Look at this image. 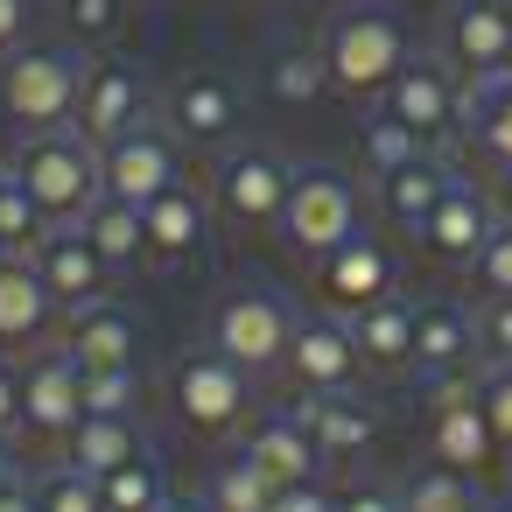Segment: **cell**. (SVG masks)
Returning <instances> with one entry per match:
<instances>
[{
    "mask_svg": "<svg viewBox=\"0 0 512 512\" xmlns=\"http://www.w3.org/2000/svg\"><path fill=\"white\" fill-rule=\"evenodd\" d=\"M316 50H323L330 92H344V99H386V85L414 57L407 22L393 8H379V0H351V8H337V22L323 29Z\"/></svg>",
    "mask_w": 512,
    "mask_h": 512,
    "instance_id": "6da1fadb",
    "label": "cell"
},
{
    "mask_svg": "<svg viewBox=\"0 0 512 512\" xmlns=\"http://www.w3.org/2000/svg\"><path fill=\"white\" fill-rule=\"evenodd\" d=\"M8 176L43 204V218H50V225H78V218L106 197V183H99V148H92L78 127L29 134V141L15 148Z\"/></svg>",
    "mask_w": 512,
    "mask_h": 512,
    "instance_id": "7a4b0ae2",
    "label": "cell"
},
{
    "mask_svg": "<svg viewBox=\"0 0 512 512\" xmlns=\"http://www.w3.org/2000/svg\"><path fill=\"white\" fill-rule=\"evenodd\" d=\"M78 92H85V57L64 50V43H22L8 57V71H0V106H8V120L29 127V134L71 127Z\"/></svg>",
    "mask_w": 512,
    "mask_h": 512,
    "instance_id": "3957f363",
    "label": "cell"
},
{
    "mask_svg": "<svg viewBox=\"0 0 512 512\" xmlns=\"http://www.w3.org/2000/svg\"><path fill=\"white\" fill-rule=\"evenodd\" d=\"M428 456L442 470H463V477H491L498 470V435L484 421V400H477V365L470 372H442L428 379Z\"/></svg>",
    "mask_w": 512,
    "mask_h": 512,
    "instance_id": "277c9868",
    "label": "cell"
},
{
    "mask_svg": "<svg viewBox=\"0 0 512 512\" xmlns=\"http://www.w3.org/2000/svg\"><path fill=\"white\" fill-rule=\"evenodd\" d=\"M169 400H176L183 428H197V435H239L246 414H253V372L232 365L225 351H190L169 372Z\"/></svg>",
    "mask_w": 512,
    "mask_h": 512,
    "instance_id": "5b68a950",
    "label": "cell"
},
{
    "mask_svg": "<svg viewBox=\"0 0 512 512\" xmlns=\"http://www.w3.org/2000/svg\"><path fill=\"white\" fill-rule=\"evenodd\" d=\"M288 337H295V309L274 288H232L211 316V351H225L246 372H274L288 358Z\"/></svg>",
    "mask_w": 512,
    "mask_h": 512,
    "instance_id": "8992f818",
    "label": "cell"
},
{
    "mask_svg": "<svg viewBox=\"0 0 512 512\" xmlns=\"http://www.w3.org/2000/svg\"><path fill=\"white\" fill-rule=\"evenodd\" d=\"M386 113L421 141V148H435V141H449L456 127H463V78H456V64L435 50H414L407 64H400V78L386 85Z\"/></svg>",
    "mask_w": 512,
    "mask_h": 512,
    "instance_id": "52a82bcc",
    "label": "cell"
},
{
    "mask_svg": "<svg viewBox=\"0 0 512 512\" xmlns=\"http://www.w3.org/2000/svg\"><path fill=\"white\" fill-rule=\"evenodd\" d=\"M99 183L120 204H155L169 183H183V141L162 120H141V127H127L120 141L99 148Z\"/></svg>",
    "mask_w": 512,
    "mask_h": 512,
    "instance_id": "ba28073f",
    "label": "cell"
},
{
    "mask_svg": "<svg viewBox=\"0 0 512 512\" xmlns=\"http://www.w3.org/2000/svg\"><path fill=\"white\" fill-rule=\"evenodd\" d=\"M358 232V190L337 169H295L288 211H281V239L309 260H323L330 246H344Z\"/></svg>",
    "mask_w": 512,
    "mask_h": 512,
    "instance_id": "9c48e42d",
    "label": "cell"
},
{
    "mask_svg": "<svg viewBox=\"0 0 512 512\" xmlns=\"http://www.w3.org/2000/svg\"><path fill=\"white\" fill-rule=\"evenodd\" d=\"M288 190H295V169H288V155H274V148H232V155L218 162V176H211V204H218L232 225H246V232L281 225Z\"/></svg>",
    "mask_w": 512,
    "mask_h": 512,
    "instance_id": "30bf717a",
    "label": "cell"
},
{
    "mask_svg": "<svg viewBox=\"0 0 512 512\" xmlns=\"http://www.w3.org/2000/svg\"><path fill=\"white\" fill-rule=\"evenodd\" d=\"M141 120H155L148 78H141L127 57H99V64H85V92H78L71 127H78L92 148H106V141H120V134L141 127Z\"/></svg>",
    "mask_w": 512,
    "mask_h": 512,
    "instance_id": "8fae6325",
    "label": "cell"
},
{
    "mask_svg": "<svg viewBox=\"0 0 512 512\" xmlns=\"http://www.w3.org/2000/svg\"><path fill=\"white\" fill-rule=\"evenodd\" d=\"M239 113H246V99L225 71H183L162 92V127L190 148H225L239 134Z\"/></svg>",
    "mask_w": 512,
    "mask_h": 512,
    "instance_id": "7c38bea8",
    "label": "cell"
},
{
    "mask_svg": "<svg viewBox=\"0 0 512 512\" xmlns=\"http://www.w3.org/2000/svg\"><path fill=\"white\" fill-rule=\"evenodd\" d=\"M302 393H351L358 386V344H351V316L323 309V316H295V337H288V358Z\"/></svg>",
    "mask_w": 512,
    "mask_h": 512,
    "instance_id": "4fadbf2b",
    "label": "cell"
},
{
    "mask_svg": "<svg viewBox=\"0 0 512 512\" xmlns=\"http://www.w3.org/2000/svg\"><path fill=\"white\" fill-rule=\"evenodd\" d=\"M442 57L456 64V78L512 71V15H505V0H449L442 8Z\"/></svg>",
    "mask_w": 512,
    "mask_h": 512,
    "instance_id": "5bb4252c",
    "label": "cell"
},
{
    "mask_svg": "<svg viewBox=\"0 0 512 512\" xmlns=\"http://www.w3.org/2000/svg\"><path fill=\"white\" fill-rule=\"evenodd\" d=\"M505 218H498V204L477 190V183H463V176H449V190H442V204L428 211V225L414 232L421 239V253L435 260V267H470L477 253H484V239L498 232Z\"/></svg>",
    "mask_w": 512,
    "mask_h": 512,
    "instance_id": "9a60e30c",
    "label": "cell"
},
{
    "mask_svg": "<svg viewBox=\"0 0 512 512\" xmlns=\"http://www.w3.org/2000/svg\"><path fill=\"white\" fill-rule=\"evenodd\" d=\"M85 421V365L71 351H43L22 365V428L43 442H71Z\"/></svg>",
    "mask_w": 512,
    "mask_h": 512,
    "instance_id": "2e32d148",
    "label": "cell"
},
{
    "mask_svg": "<svg viewBox=\"0 0 512 512\" xmlns=\"http://www.w3.org/2000/svg\"><path fill=\"white\" fill-rule=\"evenodd\" d=\"M29 260H36V274H43V288H50L57 309H92V302H106L113 267H106V253L85 239V225H50Z\"/></svg>",
    "mask_w": 512,
    "mask_h": 512,
    "instance_id": "e0dca14e",
    "label": "cell"
},
{
    "mask_svg": "<svg viewBox=\"0 0 512 512\" xmlns=\"http://www.w3.org/2000/svg\"><path fill=\"white\" fill-rule=\"evenodd\" d=\"M393 253L372 239V232H351L344 246H330L323 260H316V288H323V302L337 309V316H358V309H372V302H386L393 295Z\"/></svg>",
    "mask_w": 512,
    "mask_h": 512,
    "instance_id": "ac0fdd59",
    "label": "cell"
},
{
    "mask_svg": "<svg viewBox=\"0 0 512 512\" xmlns=\"http://www.w3.org/2000/svg\"><path fill=\"white\" fill-rule=\"evenodd\" d=\"M302 428L316 435L323 463H358V456H372V442H379V414H372L358 393H309V400H302Z\"/></svg>",
    "mask_w": 512,
    "mask_h": 512,
    "instance_id": "d6986e66",
    "label": "cell"
},
{
    "mask_svg": "<svg viewBox=\"0 0 512 512\" xmlns=\"http://www.w3.org/2000/svg\"><path fill=\"white\" fill-rule=\"evenodd\" d=\"M239 456L260 463V470L274 477V491H281V484H309V477L323 470V449H316V435L302 428V414H267V421H253L246 442H239Z\"/></svg>",
    "mask_w": 512,
    "mask_h": 512,
    "instance_id": "ffe728a7",
    "label": "cell"
},
{
    "mask_svg": "<svg viewBox=\"0 0 512 512\" xmlns=\"http://www.w3.org/2000/svg\"><path fill=\"white\" fill-rule=\"evenodd\" d=\"M351 344H358V365L379 372V379L414 372V302L386 295V302L358 309V316H351Z\"/></svg>",
    "mask_w": 512,
    "mask_h": 512,
    "instance_id": "44dd1931",
    "label": "cell"
},
{
    "mask_svg": "<svg viewBox=\"0 0 512 512\" xmlns=\"http://www.w3.org/2000/svg\"><path fill=\"white\" fill-rule=\"evenodd\" d=\"M477 365V323L456 302H414V372H470Z\"/></svg>",
    "mask_w": 512,
    "mask_h": 512,
    "instance_id": "7402d4cb",
    "label": "cell"
},
{
    "mask_svg": "<svg viewBox=\"0 0 512 512\" xmlns=\"http://www.w3.org/2000/svg\"><path fill=\"white\" fill-rule=\"evenodd\" d=\"M64 351H71L85 372H99V365H134V358H141V323H134L120 302L71 309V337H64Z\"/></svg>",
    "mask_w": 512,
    "mask_h": 512,
    "instance_id": "603a6c76",
    "label": "cell"
},
{
    "mask_svg": "<svg viewBox=\"0 0 512 512\" xmlns=\"http://www.w3.org/2000/svg\"><path fill=\"white\" fill-rule=\"evenodd\" d=\"M372 183H379V211H386L400 232H421L428 211H435L442 190H449V162L428 148V155H414V162H400V169H386V176H372Z\"/></svg>",
    "mask_w": 512,
    "mask_h": 512,
    "instance_id": "cb8c5ba5",
    "label": "cell"
},
{
    "mask_svg": "<svg viewBox=\"0 0 512 512\" xmlns=\"http://www.w3.org/2000/svg\"><path fill=\"white\" fill-rule=\"evenodd\" d=\"M141 225H148V253L155 260H190L211 232V204L190 190V183H169L155 204H141Z\"/></svg>",
    "mask_w": 512,
    "mask_h": 512,
    "instance_id": "d4e9b609",
    "label": "cell"
},
{
    "mask_svg": "<svg viewBox=\"0 0 512 512\" xmlns=\"http://www.w3.org/2000/svg\"><path fill=\"white\" fill-rule=\"evenodd\" d=\"M50 316H57V302H50L36 260L8 253L0 260V344H36L50 330Z\"/></svg>",
    "mask_w": 512,
    "mask_h": 512,
    "instance_id": "484cf974",
    "label": "cell"
},
{
    "mask_svg": "<svg viewBox=\"0 0 512 512\" xmlns=\"http://www.w3.org/2000/svg\"><path fill=\"white\" fill-rule=\"evenodd\" d=\"M463 134L477 141V155H491L498 169H512V71L463 78Z\"/></svg>",
    "mask_w": 512,
    "mask_h": 512,
    "instance_id": "4316f807",
    "label": "cell"
},
{
    "mask_svg": "<svg viewBox=\"0 0 512 512\" xmlns=\"http://www.w3.org/2000/svg\"><path fill=\"white\" fill-rule=\"evenodd\" d=\"M134 456H141L134 414H85V421L71 428V442H64V463H78V470H92V477L134 463Z\"/></svg>",
    "mask_w": 512,
    "mask_h": 512,
    "instance_id": "83f0119b",
    "label": "cell"
},
{
    "mask_svg": "<svg viewBox=\"0 0 512 512\" xmlns=\"http://www.w3.org/2000/svg\"><path fill=\"white\" fill-rule=\"evenodd\" d=\"M78 225H85V239L106 253V267H113V274H127V267H141V260H148V225H141V204L99 197Z\"/></svg>",
    "mask_w": 512,
    "mask_h": 512,
    "instance_id": "f1b7e54d",
    "label": "cell"
},
{
    "mask_svg": "<svg viewBox=\"0 0 512 512\" xmlns=\"http://www.w3.org/2000/svg\"><path fill=\"white\" fill-rule=\"evenodd\" d=\"M204 505H211V512H267V505H274V477H267L260 463L232 456V463H218V470H211Z\"/></svg>",
    "mask_w": 512,
    "mask_h": 512,
    "instance_id": "f546056e",
    "label": "cell"
},
{
    "mask_svg": "<svg viewBox=\"0 0 512 512\" xmlns=\"http://www.w3.org/2000/svg\"><path fill=\"white\" fill-rule=\"evenodd\" d=\"M267 92H274L281 106H316V99L330 92V71H323V50H309V43H295V50H281V57L267 64Z\"/></svg>",
    "mask_w": 512,
    "mask_h": 512,
    "instance_id": "4dcf8cb0",
    "label": "cell"
},
{
    "mask_svg": "<svg viewBox=\"0 0 512 512\" xmlns=\"http://www.w3.org/2000/svg\"><path fill=\"white\" fill-rule=\"evenodd\" d=\"M400 512H484V498H477V484L463 477V470H414L407 477V491H400Z\"/></svg>",
    "mask_w": 512,
    "mask_h": 512,
    "instance_id": "1f68e13d",
    "label": "cell"
},
{
    "mask_svg": "<svg viewBox=\"0 0 512 512\" xmlns=\"http://www.w3.org/2000/svg\"><path fill=\"white\" fill-rule=\"evenodd\" d=\"M162 498H169V484H162V470L148 456H134V463H120V470L99 477V505L106 512H155Z\"/></svg>",
    "mask_w": 512,
    "mask_h": 512,
    "instance_id": "d6a6232c",
    "label": "cell"
},
{
    "mask_svg": "<svg viewBox=\"0 0 512 512\" xmlns=\"http://www.w3.org/2000/svg\"><path fill=\"white\" fill-rule=\"evenodd\" d=\"M43 232H50V218H43V204L15 183V176H0V253H36L43 246Z\"/></svg>",
    "mask_w": 512,
    "mask_h": 512,
    "instance_id": "836d02e7",
    "label": "cell"
},
{
    "mask_svg": "<svg viewBox=\"0 0 512 512\" xmlns=\"http://www.w3.org/2000/svg\"><path fill=\"white\" fill-rule=\"evenodd\" d=\"M36 498H43V512H106L99 505V477L78 470V463H50L36 477Z\"/></svg>",
    "mask_w": 512,
    "mask_h": 512,
    "instance_id": "e575fe53",
    "label": "cell"
},
{
    "mask_svg": "<svg viewBox=\"0 0 512 512\" xmlns=\"http://www.w3.org/2000/svg\"><path fill=\"white\" fill-rule=\"evenodd\" d=\"M414 155H428V148H421V141H414V134L379 106V113L365 120V169H372V176H386V169H400V162H414Z\"/></svg>",
    "mask_w": 512,
    "mask_h": 512,
    "instance_id": "d590c367",
    "label": "cell"
},
{
    "mask_svg": "<svg viewBox=\"0 0 512 512\" xmlns=\"http://www.w3.org/2000/svg\"><path fill=\"white\" fill-rule=\"evenodd\" d=\"M470 323H477V365H512V295H484Z\"/></svg>",
    "mask_w": 512,
    "mask_h": 512,
    "instance_id": "8d00e7d4",
    "label": "cell"
},
{
    "mask_svg": "<svg viewBox=\"0 0 512 512\" xmlns=\"http://www.w3.org/2000/svg\"><path fill=\"white\" fill-rule=\"evenodd\" d=\"M134 400H141L134 365H99V372H85V414H134Z\"/></svg>",
    "mask_w": 512,
    "mask_h": 512,
    "instance_id": "74e56055",
    "label": "cell"
},
{
    "mask_svg": "<svg viewBox=\"0 0 512 512\" xmlns=\"http://www.w3.org/2000/svg\"><path fill=\"white\" fill-rule=\"evenodd\" d=\"M477 400H484V421H491L498 449L512 456V365H477Z\"/></svg>",
    "mask_w": 512,
    "mask_h": 512,
    "instance_id": "f35d334b",
    "label": "cell"
},
{
    "mask_svg": "<svg viewBox=\"0 0 512 512\" xmlns=\"http://www.w3.org/2000/svg\"><path fill=\"white\" fill-rule=\"evenodd\" d=\"M470 281H477V295H512V218L484 239V253L470 260Z\"/></svg>",
    "mask_w": 512,
    "mask_h": 512,
    "instance_id": "ab89813d",
    "label": "cell"
},
{
    "mask_svg": "<svg viewBox=\"0 0 512 512\" xmlns=\"http://www.w3.org/2000/svg\"><path fill=\"white\" fill-rule=\"evenodd\" d=\"M120 15H127V0H64V22L78 43H106L120 29Z\"/></svg>",
    "mask_w": 512,
    "mask_h": 512,
    "instance_id": "60d3db41",
    "label": "cell"
},
{
    "mask_svg": "<svg viewBox=\"0 0 512 512\" xmlns=\"http://www.w3.org/2000/svg\"><path fill=\"white\" fill-rule=\"evenodd\" d=\"M267 512H337V498H330V491H323V484L309 477V484H281Z\"/></svg>",
    "mask_w": 512,
    "mask_h": 512,
    "instance_id": "b9f144b4",
    "label": "cell"
},
{
    "mask_svg": "<svg viewBox=\"0 0 512 512\" xmlns=\"http://www.w3.org/2000/svg\"><path fill=\"white\" fill-rule=\"evenodd\" d=\"M22 428V365L0 358V442H8Z\"/></svg>",
    "mask_w": 512,
    "mask_h": 512,
    "instance_id": "7bdbcfd3",
    "label": "cell"
},
{
    "mask_svg": "<svg viewBox=\"0 0 512 512\" xmlns=\"http://www.w3.org/2000/svg\"><path fill=\"white\" fill-rule=\"evenodd\" d=\"M337 512H400V491H386V484H351V491L337 498Z\"/></svg>",
    "mask_w": 512,
    "mask_h": 512,
    "instance_id": "ee69618b",
    "label": "cell"
},
{
    "mask_svg": "<svg viewBox=\"0 0 512 512\" xmlns=\"http://www.w3.org/2000/svg\"><path fill=\"white\" fill-rule=\"evenodd\" d=\"M29 43V0H0V57H15Z\"/></svg>",
    "mask_w": 512,
    "mask_h": 512,
    "instance_id": "f6af8a7d",
    "label": "cell"
},
{
    "mask_svg": "<svg viewBox=\"0 0 512 512\" xmlns=\"http://www.w3.org/2000/svg\"><path fill=\"white\" fill-rule=\"evenodd\" d=\"M0 512H43V498H36V477H15V484H0Z\"/></svg>",
    "mask_w": 512,
    "mask_h": 512,
    "instance_id": "bcb514c9",
    "label": "cell"
},
{
    "mask_svg": "<svg viewBox=\"0 0 512 512\" xmlns=\"http://www.w3.org/2000/svg\"><path fill=\"white\" fill-rule=\"evenodd\" d=\"M498 218H512V169H498Z\"/></svg>",
    "mask_w": 512,
    "mask_h": 512,
    "instance_id": "7dc6e473",
    "label": "cell"
},
{
    "mask_svg": "<svg viewBox=\"0 0 512 512\" xmlns=\"http://www.w3.org/2000/svg\"><path fill=\"white\" fill-rule=\"evenodd\" d=\"M155 512H211V505H204V498H162Z\"/></svg>",
    "mask_w": 512,
    "mask_h": 512,
    "instance_id": "c3c4849f",
    "label": "cell"
},
{
    "mask_svg": "<svg viewBox=\"0 0 512 512\" xmlns=\"http://www.w3.org/2000/svg\"><path fill=\"white\" fill-rule=\"evenodd\" d=\"M15 477H22V463H15V449H8V442H0V484H15Z\"/></svg>",
    "mask_w": 512,
    "mask_h": 512,
    "instance_id": "681fc988",
    "label": "cell"
},
{
    "mask_svg": "<svg viewBox=\"0 0 512 512\" xmlns=\"http://www.w3.org/2000/svg\"><path fill=\"white\" fill-rule=\"evenodd\" d=\"M484 512H512V505H484Z\"/></svg>",
    "mask_w": 512,
    "mask_h": 512,
    "instance_id": "f907efd6",
    "label": "cell"
},
{
    "mask_svg": "<svg viewBox=\"0 0 512 512\" xmlns=\"http://www.w3.org/2000/svg\"><path fill=\"white\" fill-rule=\"evenodd\" d=\"M505 15H512V0H505Z\"/></svg>",
    "mask_w": 512,
    "mask_h": 512,
    "instance_id": "816d5d0a",
    "label": "cell"
},
{
    "mask_svg": "<svg viewBox=\"0 0 512 512\" xmlns=\"http://www.w3.org/2000/svg\"><path fill=\"white\" fill-rule=\"evenodd\" d=\"M0 260H8V253H0Z\"/></svg>",
    "mask_w": 512,
    "mask_h": 512,
    "instance_id": "f5cc1de1",
    "label": "cell"
},
{
    "mask_svg": "<svg viewBox=\"0 0 512 512\" xmlns=\"http://www.w3.org/2000/svg\"><path fill=\"white\" fill-rule=\"evenodd\" d=\"M0 176H8V169H0Z\"/></svg>",
    "mask_w": 512,
    "mask_h": 512,
    "instance_id": "db71d44e",
    "label": "cell"
}]
</instances>
